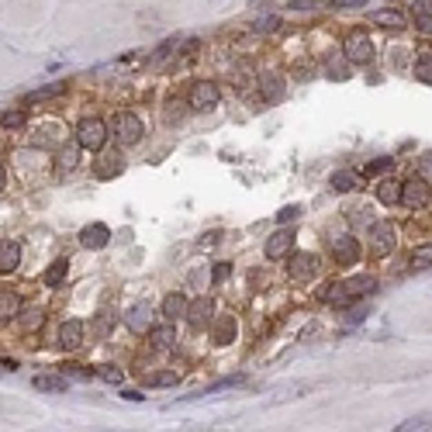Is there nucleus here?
Returning a JSON list of instances; mask_svg holds the SVG:
<instances>
[{"instance_id": "7c9ffc66", "label": "nucleus", "mask_w": 432, "mask_h": 432, "mask_svg": "<svg viewBox=\"0 0 432 432\" xmlns=\"http://www.w3.org/2000/svg\"><path fill=\"white\" fill-rule=\"evenodd\" d=\"M411 267H415V270L432 267V243H425V246H418V249L411 253Z\"/></svg>"}, {"instance_id": "473e14b6", "label": "nucleus", "mask_w": 432, "mask_h": 432, "mask_svg": "<svg viewBox=\"0 0 432 432\" xmlns=\"http://www.w3.org/2000/svg\"><path fill=\"white\" fill-rule=\"evenodd\" d=\"M415 76H418L422 83H432V56H429V52L418 56V63H415Z\"/></svg>"}, {"instance_id": "2f4dec72", "label": "nucleus", "mask_w": 432, "mask_h": 432, "mask_svg": "<svg viewBox=\"0 0 432 432\" xmlns=\"http://www.w3.org/2000/svg\"><path fill=\"white\" fill-rule=\"evenodd\" d=\"M401 432H415V429H432V415H415V418H404L398 425Z\"/></svg>"}, {"instance_id": "ea45409f", "label": "nucleus", "mask_w": 432, "mask_h": 432, "mask_svg": "<svg viewBox=\"0 0 432 432\" xmlns=\"http://www.w3.org/2000/svg\"><path fill=\"white\" fill-rule=\"evenodd\" d=\"M391 169V159H373L363 166V176H377V173H387Z\"/></svg>"}, {"instance_id": "bb28decb", "label": "nucleus", "mask_w": 432, "mask_h": 432, "mask_svg": "<svg viewBox=\"0 0 432 432\" xmlns=\"http://www.w3.org/2000/svg\"><path fill=\"white\" fill-rule=\"evenodd\" d=\"M318 298H322L325 305H349V301H353V298H349V287H346V284H329V287H325V291H322Z\"/></svg>"}, {"instance_id": "8fccbe9b", "label": "nucleus", "mask_w": 432, "mask_h": 432, "mask_svg": "<svg viewBox=\"0 0 432 432\" xmlns=\"http://www.w3.org/2000/svg\"><path fill=\"white\" fill-rule=\"evenodd\" d=\"M121 398H125V401H142V394H138V391H121Z\"/></svg>"}, {"instance_id": "b1692460", "label": "nucleus", "mask_w": 432, "mask_h": 432, "mask_svg": "<svg viewBox=\"0 0 432 432\" xmlns=\"http://www.w3.org/2000/svg\"><path fill=\"white\" fill-rule=\"evenodd\" d=\"M346 287H349V298L356 301V298H367V294H373V291H377V277H370V274H360V277L346 280Z\"/></svg>"}, {"instance_id": "e433bc0d", "label": "nucleus", "mask_w": 432, "mask_h": 432, "mask_svg": "<svg viewBox=\"0 0 432 432\" xmlns=\"http://www.w3.org/2000/svg\"><path fill=\"white\" fill-rule=\"evenodd\" d=\"M0 125H4V128H21L25 125V111H0Z\"/></svg>"}, {"instance_id": "c9c22d12", "label": "nucleus", "mask_w": 432, "mask_h": 432, "mask_svg": "<svg viewBox=\"0 0 432 432\" xmlns=\"http://www.w3.org/2000/svg\"><path fill=\"white\" fill-rule=\"evenodd\" d=\"M66 87H70V83H52V87H42V90H35L28 101H49V97H59Z\"/></svg>"}, {"instance_id": "a18cd8bd", "label": "nucleus", "mask_w": 432, "mask_h": 432, "mask_svg": "<svg viewBox=\"0 0 432 432\" xmlns=\"http://www.w3.org/2000/svg\"><path fill=\"white\" fill-rule=\"evenodd\" d=\"M367 0H329V8H363Z\"/></svg>"}, {"instance_id": "2eb2a0df", "label": "nucleus", "mask_w": 432, "mask_h": 432, "mask_svg": "<svg viewBox=\"0 0 432 432\" xmlns=\"http://www.w3.org/2000/svg\"><path fill=\"white\" fill-rule=\"evenodd\" d=\"M232 339H236V318H232V315L211 318V342H214V346H229Z\"/></svg>"}, {"instance_id": "f3484780", "label": "nucleus", "mask_w": 432, "mask_h": 432, "mask_svg": "<svg viewBox=\"0 0 432 432\" xmlns=\"http://www.w3.org/2000/svg\"><path fill=\"white\" fill-rule=\"evenodd\" d=\"M21 263V246L14 239H4L0 243V274H14Z\"/></svg>"}, {"instance_id": "c03bdc74", "label": "nucleus", "mask_w": 432, "mask_h": 432, "mask_svg": "<svg viewBox=\"0 0 432 432\" xmlns=\"http://www.w3.org/2000/svg\"><path fill=\"white\" fill-rule=\"evenodd\" d=\"M111 325H114V318H111V315H97V318H94V329H97L101 336H107V332H111Z\"/></svg>"}, {"instance_id": "6ab92c4d", "label": "nucleus", "mask_w": 432, "mask_h": 432, "mask_svg": "<svg viewBox=\"0 0 432 432\" xmlns=\"http://www.w3.org/2000/svg\"><path fill=\"white\" fill-rule=\"evenodd\" d=\"M128 329H132V332H149V329H152V305L138 301V305L128 311Z\"/></svg>"}, {"instance_id": "c756f323", "label": "nucleus", "mask_w": 432, "mask_h": 432, "mask_svg": "<svg viewBox=\"0 0 432 432\" xmlns=\"http://www.w3.org/2000/svg\"><path fill=\"white\" fill-rule=\"evenodd\" d=\"M35 387H39V391H49V394H63V391H66V380H63V377H52V373H42V377H35Z\"/></svg>"}, {"instance_id": "37998d69", "label": "nucleus", "mask_w": 432, "mask_h": 432, "mask_svg": "<svg viewBox=\"0 0 432 432\" xmlns=\"http://www.w3.org/2000/svg\"><path fill=\"white\" fill-rule=\"evenodd\" d=\"M229 274H232V263H218V267L211 270V280H214V284H222Z\"/></svg>"}, {"instance_id": "412c9836", "label": "nucleus", "mask_w": 432, "mask_h": 432, "mask_svg": "<svg viewBox=\"0 0 432 432\" xmlns=\"http://www.w3.org/2000/svg\"><path fill=\"white\" fill-rule=\"evenodd\" d=\"M360 183H363V173H356V169H339V173H332V190H339V194L360 190Z\"/></svg>"}, {"instance_id": "1a4fd4ad", "label": "nucleus", "mask_w": 432, "mask_h": 432, "mask_svg": "<svg viewBox=\"0 0 432 432\" xmlns=\"http://www.w3.org/2000/svg\"><path fill=\"white\" fill-rule=\"evenodd\" d=\"M211 318H214V301H211V298H194V301H187V322H190L194 329L211 325Z\"/></svg>"}, {"instance_id": "20e7f679", "label": "nucleus", "mask_w": 432, "mask_h": 432, "mask_svg": "<svg viewBox=\"0 0 432 432\" xmlns=\"http://www.w3.org/2000/svg\"><path fill=\"white\" fill-rule=\"evenodd\" d=\"M401 204H404V207H411V211L429 207V204H432V187H429L422 176L404 180V183H401Z\"/></svg>"}, {"instance_id": "a878e982", "label": "nucleus", "mask_w": 432, "mask_h": 432, "mask_svg": "<svg viewBox=\"0 0 432 432\" xmlns=\"http://www.w3.org/2000/svg\"><path fill=\"white\" fill-rule=\"evenodd\" d=\"M377 200L380 204H401V183L398 180H380L377 183Z\"/></svg>"}, {"instance_id": "a19ab883", "label": "nucleus", "mask_w": 432, "mask_h": 432, "mask_svg": "<svg viewBox=\"0 0 432 432\" xmlns=\"http://www.w3.org/2000/svg\"><path fill=\"white\" fill-rule=\"evenodd\" d=\"M97 377H101V380H107V384H121V380H125V373H121L118 367H101V370H97Z\"/></svg>"}, {"instance_id": "f704fd0d", "label": "nucleus", "mask_w": 432, "mask_h": 432, "mask_svg": "<svg viewBox=\"0 0 432 432\" xmlns=\"http://www.w3.org/2000/svg\"><path fill=\"white\" fill-rule=\"evenodd\" d=\"M280 25V18L277 14H260L256 21H253V32H260V35H267V32H274Z\"/></svg>"}, {"instance_id": "5701e85b", "label": "nucleus", "mask_w": 432, "mask_h": 432, "mask_svg": "<svg viewBox=\"0 0 432 432\" xmlns=\"http://www.w3.org/2000/svg\"><path fill=\"white\" fill-rule=\"evenodd\" d=\"M21 315V298L18 291H0V322H11Z\"/></svg>"}, {"instance_id": "7ed1b4c3", "label": "nucleus", "mask_w": 432, "mask_h": 432, "mask_svg": "<svg viewBox=\"0 0 432 432\" xmlns=\"http://www.w3.org/2000/svg\"><path fill=\"white\" fill-rule=\"evenodd\" d=\"M111 132H114V138H118L121 145H135V142L142 138V121H138V114L121 111V114H114Z\"/></svg>"}, {"instance_id": "39448f33", "label": "nucleus", "mask_w": 432, "mask_h": 432, "mask_svg": "<svg viewBox=\"0 0 432 432\" xmlns=\"http://www.w3.org/2000/svg\"><path fill=\"white\" fill-rule=\"evenodd\" d=\"M394 243H398V236H394V225H391V222H373V225H370V253H373L377 260L391 256V253H394Z\"/></svg>"}, {"instance_id": "3c124183", "label": "nucleus", "mask_w": 432, "mask_h": 432, "mask_svg": "<svg viewBox=\"0 0 432 432\" xmlns=\"http://www.w3.org/2000/svg\"><path fill=\"white\" fill-rule=\"evenodd\" d=\"M4 183H8V173H4V166H0V190H4Z\"/></svg>"}, {"instance_id": "de8ad7c7", "label": "nucleus", "mask_w": 432, "mask_h": 432, "mask_svg": "<svg viewBox=\"0 0 432 432\" xmlns=\"http://www.w3.org/2000/svg\"><path fill=\"white\" fill-rule=\"evenodd\" d=\"M415 11L418 14H432V0H415Z\"/></svg>"}, {"instance_id": "cd10ccee", "label": "nucleus", "mask_w": 432, "mask_h": 432, "mask_svg": "<svg viewBox=\"0 0 432 432\" xmlns=\"http://www.w3.org/2000/svg\"><path fill=\"white\" fill-rule=\"evenodd\" d=\"M70 274V260H56L49 270H45V287H59Z\"/></svg>"}, {"instance_id": "a211bd4d", "label": "nucleus", "mask_w": 432, "mask_h": 432, "mask_svg": "<svg viewBox=\"0 0 432 432\" xmlns=\"http://www.w3.org/2000/svg\"><path fill=\"white\" fill-rule=\"evenodd\" d=\"M322 73H325L329 80H349V56H346V52H332V56L325 59Z\"/></svg>"}, {"instance_id": "393cba45", "label": "nucleus", "mask_w": 432, "mask_h": 432, "mask_svg": "<svg viewBox=\"0 0 432 432\" xmlns=\"http://www.w3.org/2000/svg\"><path fill=\"white\" fill-rule=\"evenodd\" d=\"M163 315H166V322L183 318V315H187V301H183V294H166V298H163Z\"/></svg>"}, {"instance_id": "79ce46f5", "label": "nucleus", "mask_w": 432, "mask_h": 432, "mask_svg": "<svg viewBox=\"0 0 432 432\" xmlns=\"http://www.w3.org/2000/svg\"><path fill=\"white\" fill-rule=\"evenodd\" d=\"M298 214H301V207H298V204L280 207V211H277V222H280V225H287V222H294V218H298Z\"/></svg>"}, {"instance_id": "4be33fe9", "label": "nucleus", "mask_w": 432, "mask_h": 432, "mask_svg": "<svg viewBox=\"0 0 432 432\" xmlns=\"http://www.w3.org/2000/svg\"><path fill=\"white\" fill-rule=\"evenodd\" d=\"M149 342H152V349H173L176 329H173V325H152V329H149Z\"/></svg>"}, {"instance_id": "9b49d317", "label": "nucleus", "mask_w": 432, "mask_h": 432, "mask_svg": "<svg viewBox=\"0 0 432 432\" xmlns=\"http://www.w3.org/2000/svg\"><path fill=\"white\" fill-rule=\"evenodd\" d=\"M97 156H101V159H97V169H94V173H97L101 180H114V176L121 173V166H125L121 152H118V149H101Z\"/></svg>"}, {"instance_id": "aec40b11", "label": "nucleus", "mask_w": 432, "mask_h": 432, "mask_svg": "<svg viewBox=\"0 0 432 432\" xmlns=\"http://www.w3.org/2000/svg\"><path fill=\"white\" fill-rule=\"evenodd\" d=\"M370 21L377 28H391V32H401L404 28V11H394V8H384V11H373Z\"/></svg>"}, {"instance_id": "49530a36", "label": "nucleus", "mask_w": 432, "mask_h": 432, "mask_svg": "<svg viewBox=\"0 0 432 432\" xmlns=\"http://www.w3.org/2000/svg\"><path fill=\"white\" fill-rule=\"evenodd\" d=\"M418 32H422V35H432V14H418Z\"/></svg>"}, {"instance_id": "f257e3e1", "label": "nucleus", "mask_w": 432, "mask_h": 432, "mask_svg": "<svg viewBox=\"0 0 432 432\" xmlns=\"http://www.w3.org/2000/svg\"><path fill=\"white\" fill-rule=\"evenodd\" d=\"M218 101H222V87L214 83V80H197V83L190 87V94H187V104H190L194 111H211Z\"/></svg>"}, {"instance_id": "58836bf2", "label": "nucleus", "mask_w": 432, "mask_h": 432, "mask_svg": "<svg viewBox=\"0 0 432 432\" xmlns=\"http://www.w3.org/2000/svg\"><path fill=\"white\" fill-rule=\"evenodd\" d=\"M322 8H329V0H294L291 4V11H322Z\"/></svg>"}, {"instance_id": "09e8293b", "label": "nucleus", "mask_w": 432, "mask_h": 432, "mask_svg": "<svg viewBox=\"0 0 432 432\" xmlns=\"http://www.w3.org/2000/svg\"><path fill=\"white\" fill-rule=\"evenodd\" d=\"M0 370H18V363L8 360V356H0Z\"/></svg>"}, {"instance_id": "72a5a7b5", "label": "nucleus", "mask_w": 432, "mask_h": 432, "mask_svg": "<svg viewBox=\"0 0 432 432\" xmlns=\"http://www.w3.org/2000/svg\"><path fill=\"white\" fill-rule=\"evenodd\" d=\"M370 214H373L370 204H360V207H353V211L346 207V218H349L353 225H367V222H370Z\"/></svg>"}, {"instance_id": "4c0bfd02", "label": "nucleus", "mask_w": 432, "mask_h": 432, "mask_svg": "<svg viewBox=\"0 0 432 432\" xmlns=\"http://www.w3.org/2000/svg\"><path fill=\"white\" fill-rule=\"evenodd\" d=\"M145 384H149V387H173V384H176V373H149Z\"/></svg>"}, {"instance_id": "f8f14e48", "label": "nucleus", "mask_w": 432, "mask_h": 432, "mask_svg": "<svg viewBox=\"0 0 432 432\" xmlns=\"http://www.w3.org/2000/svg\"><path fill=\"white\" fill-rule=\"evenodd\" d=\"M291 253H294V232L280 229V232H274V236L267 239V260H284V256H291Z\"/></svg>"}, {"instance_id": "423d86ee", "label": "nucleus", "mask_w": 432, "mask_h": 432, "mask_svg": "<svg viewBox=\"0 0 432 432\" xmlns=\"http://www.w3.org/2000/svg\"><path fill=\"white\" fill-rule=\"evenodd\" d=\"M342 52L349 56V63L363 66V63H370V59H373V42H370L363 32H349V35H346V42H342Z\"/></svg>"}, {"instance_id": "dca6fc26", "label": "nucleus", "mask_w": 432, "mask_h": 432, "mask_svg": "<svg viewBox=\"0 0 432 432\" xmlns=\"http://www.w3.org/2000/svg\"><path fill=\"white\" fill-rule=\"evenodd\" d=\"M59 346H63V349H80V346H83V322L66 318V322L59 325Z\"/></svg>"}, {"instance_id": "4468645a", "label": "nucleus", "mask_w": 432, "mask_h": 432, "mask_svg": "<svg viewBox=\"0 0 432 432\" xmlns=\"http://www.w3.org/2000/svg\"><path fill=\"white\" fill-rule=\"evenodd\" d=\"M107 239H111V229H107L104 222H90V225L80 232V246H83V249H104Z\"/></svg>"}, {"instance_id": "0eeeda50", "label": "nucleus", "mask_w": 432, "mask_h": 432, "mask_svg": "<svg viewBox=\"0 0 432 432\" xmlns=\"http://www.w3.org/2000/svg\"><path fill=\"white\" fill-rule=\"evenodd\" d=\"M332 260L339 263V267H353V263H360V243L346 232V236H336L332 239Z\"/></svg>"}, {"instance_id": "ddd939ff", "label": "nucleus", "mask_w": 432, "mask_h": 432, "mask_svg": "<svg viewBox=\"0 0 432 432\" xmlns=\"http://www.w3.org/2000/svg\"><path fill=\"white\" fill-rule=\"evenodd\" d=\"M260 90H263V101H280L284 97V90H287V83H284V76L277 73V70H263L260 73Z\"/></svg>"}, {"instance_id": "f03ea898", "label": "nucleus", "mask_w": 432, "mask_h": 432, "mask_svg": "<svg viewBox=\"0 0 432 432\" xmlns=\"http://www.w3.org/2000/svg\"><path fill=\"white\" fill-rule=\"evenodd\" d=\"M76 142H80L83 149L101 152V149H104V142H107V125H104L101 118H83V121H80V128H76Z\"/></svg>"}, {"instance_id": "9d476101", "label": "nucleus", "mask_w": 432, "mask_h": 432, "mask_svg": "<svg viewBox=\"0 0 432 432\" xmlns=\"http://www.w3.org/2000/svg\"><path fill=\"white\" fill-rule=\"evenodd\" d=\"M80 142H66V145H59L56 149V173L59 176H66V173H73L76 166H80Z\"/></svg>"}, {"instance_id": "6e6552de", "label": "nucleus", "mask_w": 432, "mask_h": 432, "mask_svg": "<svg viewBox=\"0 0 432 432\" xmlns=\"http://www.w3.org/2000/svg\"><path fill=\"white\" fill-rule=\"evenodd\" d=\"M318 256H311V253H294L291 256V263H287V274H291V280H311L315 274H318Z\"/></svg>"}, {"instance_id": "c85d7f7f", "label": "nucleus", "mask_w": 432, "mask_h": 432, "mask_svg": "<svg viewBox=\"0 0 432 432\" xmlns=\"http://www.w3.org/2000/svg\"><path fill=\"white\" fill-rule=\"evenodd\" d=\"M42 322H45L42 308H21V315H18V325H21L25 332H35V329H39Z\"/></svg>"}]
</instances>
